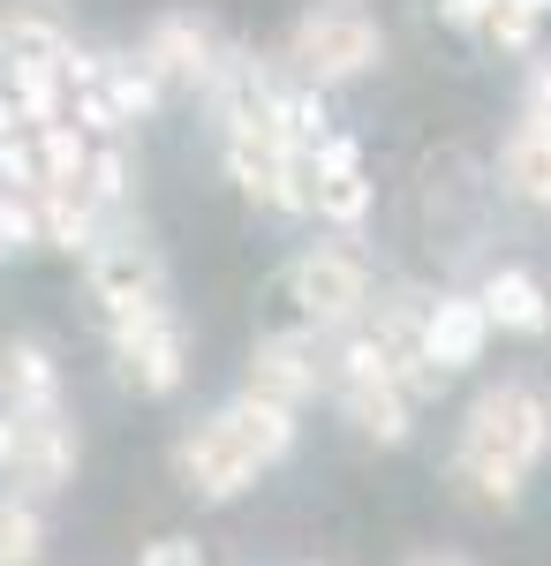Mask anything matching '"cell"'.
Instances as JSON below:
<instances>
[{
  "mask_svg": "<svg viewBox=\"0 0 551 566\" xmlns=\"http://www.w3.org/2000/svg\"><path fill=\"white\" fill-rule=\"evenodd\" d=\"M416 566H468V559H416Z\"/></svg>",
  "mask_w": 551,
  "mask_h": 566,
  "instance_id": "cell-28",
  "label": "cell"
},
{
  "mask_svg": "<svg viewBox=\"0 0 551 566\" xmlns=\"http://www.w3.org/2000/svg\"><path fill=\"white\" fill-rule=\"evenodd\" d=\"M378 53H385V31H378V15H371L363 0H318L295 23V39H288V61H295L310 84H347V76H363Z\"/></svg>",
  "mask_w": 551,
  "mask_h": 566,
  "instance_id": "cell-4",
  "label": "cell"
},
{
  "mask_svg": "<svg viewBox=\"0 0 551 566\" xmlns=\"http://www.w3.org/2000/svg\"><path fill=\"white\" fill-rule=\"evenodd\" d=\"M288 287H295V310L318 333H340L371 303V264L355 258V250H310V258H295Z\"/></svg>",
  "mask_w": 551,
  "mask_h": 566,
  "instance_id": "cell-5",
  "label": "cell"
},
{
  "mask_svg": "<svg viewBox=\"0 0 551 566\" xmlns=\"http://www.w3.org/2000/svg\"><path fill=\"white\" fill-rule=\"evenodd\" d=\"M91 295L106 303V325L167 303L159 264H152V250H144V242H91Z\"/></svg>",
  "mask_w": 551,
  "mask_h": 566,
  "instance_id": "cell-8",
  "label": "cell"
},
{
  "mask_svg": "<svg viewBox=\"0 0 551 566\" xmlns=\"http://www.w3.org/2000/svg\"><path fill=\"white\" fill-rule=\"evenodd\" d=\"M499 175L521 205H551V129L544 122H521L507 136V151H499Z\"/></svg>",
  "mask_w": 551,
  "mask_h": 566,
  "instance_id": "cell-18",
  "label": "cell"
},
{
  "mask_svg": "<svg viewBox=\"0 0 551 566\" xmlns=\"http://www.w3.org/2000/svg\"><path fill=\"white\" fill-rule=\"evenodd\" d=\"M69 53H76V39L53 8H8L0 15V69H53Z\"/></svg>",
  "mask_w": 551,
  "mask_h": 566,
  "instance_id": "cell-15",
  "label": "cell"
},
{
  "mask_svg": "<svg viewBox=\"0 0 551 566\" xmlns=\"http://www.w3.org/2000/svg\"><path fill=\"white\" fill-rule=\"evenodd\" d=\"M8 453H15V416L0 408V469H8Z\"/></svg>",
  "mask_w": 551,
  "mask_h": 566,
  "instance_id": "cell-27",
  "label": "cell"
},
{
  "mask_svg": "<svg viewBox=\"0 0 551 566\" xmlns=\"http://www.w3.org/2000/svg\"><path fill=\"white\" fill-rule=\"evenodd\" d=\"M537 8H544V15H551V0H537Z\"/></svg>",
  "mask_w": 551,
  "mask_h": 566,
  "instance_id": "cell-29",
  "label": "cell"
},
{
  "mask_svg": "<svg viewBox=\"0 0 551 566\" xmlns=\"http://www.w3.org/2000/svg\"><path fill=\"white\" fill-rule=\"evenodd\" d=\"M310 212L340 219V227H355V219L371 212V181H363V151L347 144V136H318V151H310Z\"/></svg>",
  "mask_w": 551,
  "mask_h": 566,
  "instance_id": "cell-9",
  "label": "cell"
},
{
  "mask_svg": "<svg viewBox=\"0 0 551 566\" xmlns=\"http://www.w3.org/2000/svg\"><path fill=\"white\" fill-rule=\"evenodd\" d=\"M8 469L31 483V491H61V483L76 476V431L61 423V408H53V416H15V453H8Z\"/></svg>",
  "mask_w": 551,
  "mask_h": 566,
  "instance_id": "cell-12",
  "label": "cell"
},
{
  "mask_svg": "<svg viewBox=\"0 0 551 566\" xmlns=\"http://www.w3.org/2000/svg\"><path fill=\"white\" fill-rule=\"evenodd\" d=\"M288 446H295V408H280L264 392H242L235 408H219L212 423H197V431L174 446V469H181V483L197 499L219 506V499L250 491L257 469H272Z\"/></svg>",
  "mask_w": 551,
  "mask_h": 566,
  "instance_id": "cell-3",
  "label": "cell"
},
{
  "mask_svg": "<svg viewBox=\"0 0 551 566\" xmlns=\"http://www.w3.org/2000/svg\"><path fill=\"white\" fill-rule=\"evenodd\" d=\"M371 348H378L385 378L408 392V400H430V392H438V363L424 355V310L385 303V310H378V325H371Z\"/></svg>",
  "mask_w": 551,
  "mask_h": 566,
  "instance_id": "cell-10",
  "label": "cell"
},
{
  "mask_svg": "<svg viewBox=\"0 0 551 566\" xmlns=\"http://www.w3.org/2000/svg\"><path fill=\"white\" fill-rule=\"evenodd\" d=\"M340 400H347V423L363 438H378V446H401V438H408V408H416V400L385 378L371 333L347 340V355H340Z\"/></svg>",
  "mask_w": 551,
  "mask_h": 566,
  "instance_id": "cell-6",
  "label": "cell"
},
{
  "mask_svg": "<svg viewBox=\"0 0 551 566\" xmlns=\"http://www.w3.org/2000/svg\"><path fill=\"white\" fill-rule=\"evenodd\" d=\"M476 303H484L491 325H507V333H544L551 325V295L529 280V272H491Z\"/></svg>",
  "mask_w": 551,
  "mask_h": 566,
  "instance_id": "cell-19",
  "label": "cell"
},
{
  "mask_svg": "<svg viewBox=\"0 0 551 566\" xmlns=\"http://www.w3.org/2000/svg\"><path fill=\"white\" fill-rule=\"evenodd\" d=\"M0 400H8V416H53L61 408V378H53V355L39 340H15L0 355Z\"/></svg>",
  "mask_w": 551,
  "mask_h": 566,
  "instance_id": "cell-16",
  "label": "cell"
},
{
  "mask_svg": "<svg viewBox=\"0 0 551 566\" xmlns=\"http://www.w3.org/2000/svg\"><path fill=\"white\" fill-rule=\"evenodd\" d=\"M39 559H45V522H39V506L0 499V566H39Z\"/></svg>",
  "mask_w": 551,
  "mask_h": 566,
  "instance_id": "cell-21",
  "label": "cell"
},
{
  "mask_svg": "<svg viewBox=\"0 0 551 566\" xmlns=\"http://www.w3.org/2000/svg\"><path fill=\"white\" fill-rule=\"evenodd\" d=\"M114 355H122L128 386L136 392H174L181 386V325H174V310H136V317H114Z\"/></svg>",
  "mask_w": 551,
  "mask_h": 566,
  "instance_id": "cell-7",
  "label": "cell"
},
{
  "mask_svg": "<svg viewBox=\"0 0 551 566\" xmlns=\"http://www.w3.org/2000/svg\"><path fill=\"white\" fill-rule=\"evenodd\" d=\"M537 23H544L537 0H491V8H484V39L499 45V53H529V45H537Z\"/></svg>",
  "mask_w": 551,
  "mask_h": 566,
  "instance_id": "cell-22",
  "label": "cell"
},
{
  "mask_svg": "<svg viewBox=\"0 0 551 566\" xmlns=\"http://www.w3.org/2000/svg\"><path fill=\"white\" fill-rule=\"evenodd\" d=\"M250 392L280 400V408H302V400L318 392V348H310L302 333H272V340H257V355H250Z\"/></svg>",
  "mask_w": 551,
  "mask_h": 566,
  "instance_id": "cell-14",
  "label": "cell"
},
{
  "mask_svg": "<svg viewBox=\"0 0 551 566\" xmlns=\"http://www.w3.org/2000/svg\"><path fill=\"white\" fill-rule=\"evenodd\" d=\"M136 566H205V552H197L189 536H159V544H152Z\"/></svg>",
  "mask_w": 551,
  "mask_h": 566,
  "instance_id": "cell-25",
  "label": "cell"
},
{
  "mask_svg": "<svg viewBox=\"0 0 551 566\" xmlns=\"http://www.w3.org/2000/svg\"><path fill=\"white\" fill-rule=\"evenodd\" d=\"M529 122L551 129V61H537V76H529Z\"/></svg>",
  "mask_w": 551,
  "mask_h": 566,
  "instance_id": "cell-26",
  "label": "cell"
},
{
  "mask_svg": "<svg viewBox=\"0 0 551 566\" xmlns=\"http://www.w3.org/2000/svg\"><path fill=\"white\" fill-rule=\"evenodd\" d=\"M544 453H551L544 392L537 386H491V392H476V408H468L454 469H461V483L484 499V506H513Z\"/></svg>",
  "mask_w": 551,
  "mask_h": 566,
  "instance_id": "cell-1",
  "label": "cell"
},
{
  "mask_svg": "<svg viewBox=\"0 0 551 566\" xmlns=\"http://www.w3.org/2000/svg\"><path fill=\"white\" fill-rule=\"evenodd\" d=\"M84 189H91V205H114V197H122V151H114V144H91Z\"/></svg>",
  "mask_w": 551,
  "mask_h": 566,
  "instance_id": "cell-24",
  "label": "cell"
},
{
  "mask_svg": "<svg viewBox=\"0 0 551 566\" xmlns=\"http://www.w3.org/2000/svg\"><path fill=\"white\" fill-rule=\"evenodd\" d=\"M484 340H491V317H484L476 295H438V303L424 310V355L438 363V378H446V370H468V363L484 355Z\"/></svg>",
  "mask_w": 551,
  "mask_h": 566,
  "instance_id": "cell-13",
  "label": "cell"
},
{
  "mask_svg": "<svg viewBox=\"0 0 551 566\" xmlns=\"http://www.w3.org/2000/svg\"><path fill=\"white\" fill-rule=\"evenodd\" d=\"M39 242V212H31V197H15L8 181H0V258L8 250H31Z\"/></svg>",
  "mask_w": 551,
  "mask_h": 566,
  "instance_id": "cell-23",
  "label": "cell"
},
{
  "mask_svg": "<svg viewBox=\"0 0 551 566\" xmlns=\"http://www.w3.org/2000/svg\"><path fill=\"white\" fill-rule=\"evenodd\" d=\"M98 91H106L114 122H136V114L159 106V76H152L144 61H114V69H98Z\"/></svg>",
  "mask_w": 551,
  "mask_h": 566,
  "instance_id": "cell-20",
  "label": "cell"
},
{
  "mask_svg": "<svg viewBox=\"0 0 551 566\" xmlns=\"http://www.w3.org/2000/svg\"><path fill=\"white\" fill-rule=\"evenodd\" d=\"M310 151L318 144L295 136L288 91L242 76L227 98V167H235V181L272 212H310Z\"/></svg>",
  "mask_w": 551,
  "mask_h": 566,
  "instance_id": "cell-2",
  "label": "cell"
},
{
  "mask_svg": "<svg viewBox=\"0 0 551 566\" xmlns=\"http://www.w3.org/2000/svg\"><path fill=\"white\" fill-rule=\"evenodd\" d=\"M152 76H159V91L167 84H212V31L197 23V15H159L152 31H144V53H136Z\"/></svg>",
  "mask_w": 551,
  "mask_h": 566,
  "instance_id": "cell-11",
  "label": "cell"
},
{
  "mask_svg": "<svg viewBox=\"0 0 551 566\" xmlns=\"http://www.w3.org/2000/svg\"><path fill=\"white\" fill-rule=\"evenodd\" d=\"M31 212H39V242H53V250H91L98 205H91V189H84V181L39 189V197H31Z\"/></svg>",
  "mask_w": 551,
  "mask_h": 566,
  "instance_id": "cell-17",
  "label": "cell"
}]
</instances>
